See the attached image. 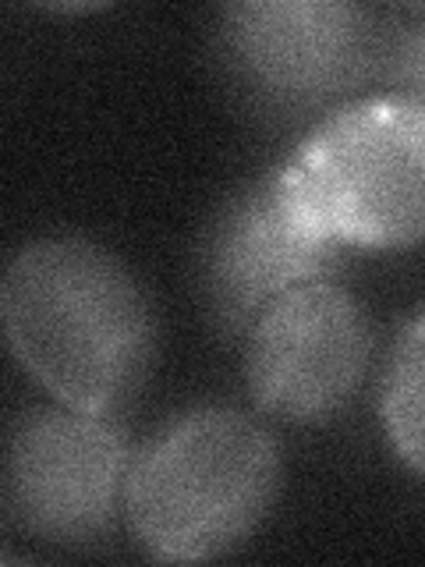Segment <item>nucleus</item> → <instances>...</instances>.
<instances>
[{
	"mask_svg": "<svg viewBox=\"0 0 425 567\" xmlns=\"http://www.w3.org/2000/svg\"><path fill=\"white\" fill-rule=\"evenodd\" d=\"M8 348L50 398L117 419L156 362V312L138 277L79 235L40 238L0 284Z\"/></svg>",
	"mask_w": 425,
	"mask_h": 567,
	"instance_id": "1",
	"label": "nucleus"
},
{
	"mask_svg": "<svg viewBox=\"0 0 425 567\" xmlns=\"http://www.w3.org/2000/svg\"><path fill=\"white\" fill-rule=\"evenodd\" d=\"M280 478V447L262 422L203 404L164 422L132 454L121 514L149 560L203 564L256 536Z\"/></svg>",
	"mask_w": 425,
	"mask_h": 567,
	"instance_id": "2",
	"label": "nucleus"
},
{
	"mask_svg": "<svg viewBox=\"0 0 425 567\" xmlns=\"http://www.w3.org/2000/svg\"><path fill=\"white\" fill-rule=\"evenodd\" d=\"M283 188L315 235L394 252L425 241V100H348L280 164Z\"/></svg>",
	"mask_w": 425,
	"mask_h": 567,
	"instance_id": "3",
	"label": "nucleus"
},
{
	"mask_svg": "<svg viewBox=\"0 0 425 567\" xmlns=\"http://www.w3.org/2000/svg\"><path fill=\"white\" fill-rule=\"evenodd\" d=\"M383 25L348 0H238L217 11V50L266 111L305 114L354 93L380 64Z\"/></svg>",
	"mask_w": 425,
	"mask_h": 567,
	"instance_id": "4",
	"label": "nucleus"
},
{
	"mask_svg": "<svg viewBox=\"0 0 425 567\" xmlns=\"http://www.w3.org/2000/svg\"><path fill=\"white\" fill-rule=\"evenodd\" d=\"M132 454L111 415L29 408L4 443V522L43 543L100 539L121 511Z\"/></svg>",
	"mask_w": 425,
	"mask_h": 567,
	"instance_id": "5",
	"label": "nucleus"
},
{
	"mask_svg": "<svg viewBox=\"0 0 425 567\" xmlns=\"http://www.w3.org/2000/svg\"><path fill=\"white\" fill-rule=\"evenodd\" d=\"M372 359L362 306L333 280L291 288L245 337V386L262 415L294 425L326 422L359 394Z\"/></svg>",
	"mask_w": 425,
	"mask_h": 567,
	"instance_id": "6",
	"label": "nucleus"
},
{
	"mask_svg": "<svg viewBox=\"0 0 425 567\" xmlns=\"http://www.w3.org/2000/svg\"><path fill=\"white\" fill-rule=\"evenodd\" d=\"M344 245L301 220L280 167L217 209L199 241V295L224 337H248L270 301L341 270Z\"/></svg>",
	"mask_w": 425,
	"mask_h": 567,
	"instance_id": "7",
	"label": "nucleus"
},
{
	"mask_svg": "<svg viewBox=\"0 0 425 567\" xmlns=\"http://www.w3.org/2000/svg\"><path fill=\"white\" fill-rule=\"evenodd\" d=\"M380 419L394 454L425 478V312L397 337L380 383Z\"/></svg>",
	"mask_w": 425,
	"mask_h": 567,
	"instance_id": "8",
	"label": "nucleus"
},
{
	"mask_svg": "<svg viewBox=\"0 0 425 567\" xmlns=\"http://www.w3.org/2000/svg\"><path fill=\"white\" fill-rule=\"evenodd\" d=\"M380 68L394 85V93L425 100V8H407L397 18V29H383Z\"/></svg>",
	"mask_w": 425,
	"mask_h": 567,
	"instance_id": "9",
	"label": "nucleus"
}]
</instances>
